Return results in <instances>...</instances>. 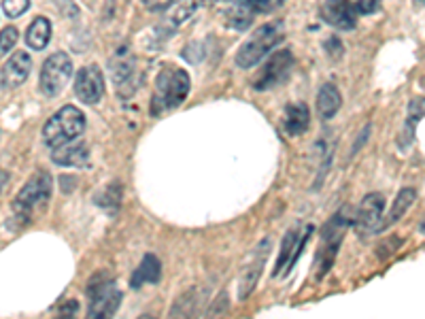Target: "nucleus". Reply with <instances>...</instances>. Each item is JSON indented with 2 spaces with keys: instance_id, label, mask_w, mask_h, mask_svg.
Wrapping results in <instances>:
<instances>
[{
  "instance_id": "8",
  "label": "nucleus",
  "mask_w": 425,
  "mask_h": 319,
  "mask_svg": "<svg viewBox=\"0 0 425 319\" xmlns=\"http://www.w3.org/2000/svg\"><path fill=\"white\" fill-rule=\"evenodd\" d=\"M291 70H293V54L289 52V49H281V52L272 54L266 60V64L258 72V77L253 79V88L258 92L277 88L289 79Z\"/></svg>"
},
{
  "instance_id": "13",
  "label": "nucleus",
  "mask_w": 425,
  "mask_h": 319,
  "mask_svg": "<svg viewBox=\"0 0 425 319\" xmlns=\"http://www.w3.org/2000/svg\"><path fill=\"white\" fill-rule=\"evenodd\" d=\"M321 17L328 26L338 30H355L357 26V13L349 0H326L321 5Z\"/></svg>"
},
{
  "instance_id": "36",
  "label": "nucleus",
  "mask_w": 425,
  "mask_h": 319,
  "mask_svg": "<svg viewBox=\"0 0 425 319\" xmlns=\"http://www.w3.org/2000/svg\"><path fill=\"white\" fill-rule=\"evenodd\" d=\"M368 136H370V124L362 130V134H360V138L355 141V145H353V154H357L360 150H362V143L364 141H368Z\"/></svg>"
},
{
  "instance_id": "33",
  "label": "nucleus",
  "mask_w": 425,
  "mask_h": 319,
  "mask_svg": "<svg viewBox=\"0 0 425 319\" xmlns=\"http://www.w3.org/2000/svg\"><path fill=\"white\" fill-rule=\"evenodd\" d=\"M172 3H174V0H143L145 9H147V11H152V13L166 11Z\"/></svg>"
},
{
  "instance_id": "34",
  "label": "nucleus",
  "mask_w": 425,
  "mask_h": 319,
  "mask_svg": "<svg viewBox=\"0 0 425 319\" xmlns=\"http://www.w3.org/2000/svg\"><path fill=\"white\" fill-rule=\"evenodd\" d=\"M215 302H217V307L207 309L205 315H219V313H226V309L230 307V302L226 300V294H219V298H217Z\"/></svg>"
},
{
  "instance_id": "14",
  "label": "nucleus",
  "mask_w": 425,
  "mask_h": 319,
  "mask_svg": "<svg viewBox=\"0 0 425 319\" xmlns=\"http://www.w3.org/2000/svg\"><path fill=\"white\" fill-rule=\"evenodd\" d=\"M52 160L58 166L83 168L90 164V147H87V143L74 138L70 143H64V145L56 147V150H52Z\"/></svg>"
},
{
  "instance_id": "39",
  "label": "nucleus",
  "mask_w": 425,
  "mask_h": 319,
  "mask_svg": "<svg viewBox=\"0 0 425 319\" xmlns=\"http://www.w3.org/2000/svg\"><path fill=\"white\" fill-rule=\"evenodd\" d=\"M417 3H419V5H423V7H425V0H417Z\"/></svg>"
},
{
  "instance_id": "17",
  "label": "nucleus",
  "mask_w": 425,
  "mask_h": 319,
  "mask_svg": "<svg viewBox=\"0 0 425 319\" xmlns=\"http://www.w3.org/2000/svg\"><path fill=\"white\" fill-rule=\"evenodd\" d=\"M423 117H425V96H417V98H413L411 105H408L404 128H402V132H400V136H397V145H400V150H402V152H406L408 147L413 145L417 124Z\"/></svg>"
},
{
  "instance_id": "21",
  "label": "nucleus",
  "mask_w": 425,
  "mask_h": 319,
  "mask_svg": "<svg viewBox=\"0 0 425 319\" xmlns=\"http://www.w3.org/2000/svg\"><path fill=\"white\" fill-rule=\"evenodd\" d=\"M300 236H302L300 226H293V228L287 230V234L283 238V245H281V254H279L277 266H274V271H272V277L291 273V258H293V251H296V245H298Z\"/></svg>"
},
{
  "instance_id": "30",
  "label": "nucleus",
  "mask_w": 425,
  "mask_h": 319,
  "mask_svg": "<svg viewBox=\"0 0 425 319\" xmlns=\"http://www.w3.org/2000/svg\"><path fill=\"white\" fill-rule=\"evenodd\" d=\"M400 245H402V238H397V236H391L389 240H385V243H381L379 245V251H377V256L381 258V260H385V258H389L395 249H400Z\"/></svg>"
},
{
  "instance_id": "27",
  "label": "nucleus",
  "mask_w": 425,
  "mask_h": 319,
  "mask_svg": "<svg viewBox=\"0 0 425 319\" xmlns=\"http://www.w3.org/2000/svg\"><path fill=\"white\" fill-rule=\"evenodd\" d=\"M17 39H19V32L13 26H7L3 32H0V58L11 52V49L15 47V43H17Z\"/></svg>"
},
{
  "instance_id": "31",
  "label": "nucleus",
  "mask_w": 425,
  "mask_h": 319,
  "mask_svg": "<svg viewBox=\"0 0 425 319\" xmlns=\"http://www.w3.org/2000/svg\"><path fill=\"white\" fill-rule=\"evenodd\" d=\"M54 3L66 17H77L79 15V7L74 5V0H54Z\"/></svg>"
},
{
  "instance_id": "35",
  "label": "nucleus",
  "mask_w": 425,
  "mask_h": 319,
  "mask_svg": "<svg viewBox=\"0 0 425 319\" xmlns=\"http://www.w3.org/2000/svg\"><path fill=\"white\" fill-rule=\"evenodd\" d=\"M58 311H60L62 317H72V315H77V311H79V302L77 300H66Z\"/></svg>"
},
{
  "instance_id": "1",
  "label": "nucleus",
  "mask_w": 425,
  "mask_h": 319,
  "mask_svg": "<svg viewBox=\"0 0 425 319\" xmlns=\"http://www.w3.org/2000/svg\"><path fill=\"white\" fill-rule=\"evenodd\" d=\"M353 207L351 205H344L340 207L334 217L330 222L323 226L321 230V245H319V251H317V279H323L330 268L334 266V260H336V254L340 249V243L344 238V232L349 230V226H353Z\"/></svg>"
},
{
  "instance_id": "10",
  "label": "nucleus",
  "mask_w": 425,
  "mask_h": 319,
  "mask_svg": "<svg viewBox=\"0 0 425 319\" xmlns=\"http://www.w3.org/2000/svg\"><path fill=\"white\" fill-rule=\"evenodd\" d=\"M270 247H272V240L264 238L258 243V247L251 251V256H249L242 273L238 277V300H247L249 296H251V291L256 289L260 275H262V268L266 264V258L270 254Z\"/></svg>"
},
{
  "instance_id": "29",
  "label": "nucleus",
  "mask_w": 425,
  "mask_h": 319,
  "mask_svg": "<svg viewBox=\"0 0 425 319\" xmlns=\"http://www.w3.org/2000/svg\"><path fill=\"white\" fill-rule=\"evenodd\" d=\"M349 5L355 9L357 15H370L379 9L381 0H349Z\"/></svg>"
},
{
  "instance_id": "18",
  "label": "nucleus",
  "mask_w": 425,
  "mask_h": 319,
  "mask_svg": "<svg viewBox=\"0 0 425 319\" xmlns=\"http://www.w3.org/2000/svg\"><path fill=\"white\" fill-rule=\"evenodd\" d=\"M256 11L253 7L247 3V0H230L228 7L223 9V17H226V23L234 30H247L256 19Z\"/></svg>"
},
{
  "instance_id": "9",
  "label": "nucleus",
  "mask_w": 425,
  "mask_h": 319,
  "mask_svg": "<svg viewBox=\"0 0 425 319\" xmlns=\"http://www.w3.org/2000/svg\"><path fill=\"white\" fill-rule=\"evenodd\" d=\"M383 211H385V196L379 192H372L364 196V200L355 209L353 228L360 236L377 234L383 228Z\"/></svg>"
},
{
  "instance_id": "15",
  "label": "nucleus",
  "mask_w": 425,
  "mask_h": 319,
  "mask_svg": "<svg viewBox=\"0 0 425 319\" xmlns=\"http://www.w3.org/2000/svg\"><path fill=\"white\" fill-rule=\"evenodd\" d=\"M207 298H209V289L203 285L187 289L170 307V317H194L198 313H205L203 307H205Z\"/></svg>"
},
{
  "instance_id": "24",
  "label": "nucleus",
  "mask_w": 425,
  "mask_h": 319,
  "mask_svg": "<svg viewBox=\"0 0 425 319\" xmlns=\"http://www.w3.org/2000/svg\"><path fill=\"white\" fill-rule=\"evenodd\" d=\"M415 200H417V189H415V187L400 189L397 196H395V200H393V207H391V211H389V219H387L385 226H391V224L397 222V219H402V217L406 215V211L413 207Z\"/></svg>"
},
{
  "instance_id": "2",
  "label": "nucleus",
  "mask_w": 425,
  "mask_h": 319,
  "mask_svg": "<svg viewBox=\"0 0 425 319\" xmlns=\"http://www.w3.org/2000/svg\"><path fill=\"white\" fill-rule=\"evenodd\" d=\"M52 187H54V181H52V175L47 173V170H37V173L26 181L15 200H13V215L15 219H19V224H28L37 217L39 211H43L52 198Z\"/></svg>"
},
{
  "instance_id": "11",
  "label": "nucleus",
  "mask_w": 425,
  "mask_h": 319,
  "mask_svg": "<svg viewBox=\"0 0 425 319\" xmlns=\"http://www.w3.org/2000/svg\"><path fill=\"white\" fill-rule=\"evenodd\" d=\"M74 96L79 98L83 105H98L105 96V77L103 70H100L96 64L92 66H83L77 72V79H74Z\"/></svg>"
},
{
  "instance_id": "16",
  "label": "nucleus",
  "mask_w": 425,
  "mask_h": 319,
  "mask_svg": "<svg viewBox=\"0 0 425 319\" xmlns=\"http://www.w3.org/2000/svg\"><path fill=\"white\" fill-rule=\"evenodd\" d=\"M311 126V111L304 103H291L285 107L283 115V132L287 136L304 134Z\"/></svg>"
},
{
  "instance_id": "28",
  "label": "nucleus",
  "mask_w": 425,
  "mask_h": 319,
  "mask_svg": "<svg viewBox=\"0 0 425 319\" xmlns=\"http://www.w3.org/2000/svg\"><path fill=\"white\" fill-rule=\"evenodd\" d=\"M247 3L253 7L256 13H272L279 7H283L285 0H247Z\"/></svg>"
},
{
  "instance_id": "4",
  "label": "nucleus",
  "mask_w": 425,
  "mask_h": 319,
  "mask_svg": "<svg viewBox=\"0 0 425 319\" xmlns=\"http://www.w3.org/2000/svg\"><path fill=\"white\" fill-rule=\"evenodd\" d=\"M85 115L81 109L72 107V105H64L60 111H56L52 117L47 119V124L43 126V143L47 147H56L70 143L74 138H79L85 130Z\"/></svg>"
},
{
  "instance_id": "6",
  "label": "nucleus",
  "mask_w": 425,
  "mask_h": 319,
  "mask_svg": "<svg viewBox=\"0 0 425 319\" xmlns=\"http://www.w3.org/2000/svg\"><path fill=\"white\" fill-rule=\"evenodd\" d=\"M87 298H90L87 315L94 319H105V317H111L117 313V309L121 305V291H119L115 281H111V279L103 281V275H96L90 279Z\"/></svg>"
},
{
  "instance_id": "3",
  "label": "nucleus",
  "mask_w": 425,
  "mask_h": 319,
  "mask_svg": "<svg viewBox=\"0 0 425 319\" xmlns=\"http://www.w3.org/2000/svg\"><path fill=\"white\" fill-rule=\"evenodd\" d=\"M191 81L183 68L166 66L156 79V94L152 98V115H162L185 103Z\"/></svg>"
},
{
  "instance_id": "22",
  "label": "nucleus",
  "mask_w": 425,
  "mask_h": 319,
  "mask_svg": "<svg viewBox=\"0 0 425 319\" xmlns=\"http://www.w3.org/2000/svg\"><path fill=\"white\" fill-rule=\"evenodd\" d=\"M196 9H198V0H179V3L166 13L164 26H160V30H168V34H172L183 21H187L196 13Z\"/></svg>"
},
{
  "instance_id": "23",
  "label": "nucleus",
  "mask_w": 425,
  "mask_h": 319,
  "mask_svg": "<svg viewBox=\"0 0 425 319\" xmlns=\"http://www.w3.org/2000/svg\"><path fill=\"white\" fill-rule=\"evenodd\" d=\"M52 41V21L47 17H37L30 26H28V32H26V45L34 52H41L45 49Z\"/></svg>"
},
{
  "instance_id": "12",
  "label": "nucleus",
  "mask_w": 425,
  "mask_h": 319,
  "mask_svg": "<svg viewBox=\"0 0 425 319\" xmlns=\"http://www.w3.org/2000/svg\"><path fill=\"white\" fill-rule=\"evenodd\" d=\"M32 70V58L26 52H15L0 68V88L3 90H15L26 83Z\"/></svg>"
},
{
  "instance_id": "37",
  "label": "nucleus",
  "mask_w": 425,
  "mask_h": 319,
  "mask_svg": "<svg viewBox=\"0 0 425 319\" xmlns=\"http://www.w3.org/2000/svg\"><path fill=\"white\" fill-rule=\"evenodd\" d=\"M7 181H9V175L5 173V170H0V194H3V187H5Z\"/></svg>"
},
{
  "instance_id": "20",
  "label": "nucleus",
  "mask_w": 425,
  "mask_h": 319,
  "mask_svg": "<svg viewBox=\"0 0 425 319\" xmlns=\"http://www.w3.org/2000/svg\"><path fill=\"white\" fill-rule=\"evenodd\" d=\"M160 277H162V264H160L158 256L147 254V256L141 260L138 268L134 271V275H132V279H130V285H132L134 289H138V287L145 285V283H158Z\"/></svg>"
},
{
  "instance_id": "38",
  "label": "nucleus",
  "mask_w": 425,
  "mask_h": 319,
  "mask_svg": "<svg viewBox=\"0 0 425 319\" xmlns=\"http://www.w3.org/2000/svg\"><path fill=\"white\" fill-rule=\"evenodd\" d=\"M419 230H421V234H425V219L421 222V226H419Z\"/></svg>"
},
{
  "instance_id": "32",
  "label": "nucleus",
  "mask_w": 425,
  "mask_h": 319,
  "mask_svg": "<svg viewBox=\"0 0 425 319\" xmlns=\"http://www.w3.org/2000/svg\"><path fill=\"white\" fill-rule=\"evenodd\" d=\"M326 52L332 56V60H340V56H342V43H340L338 37H330L326 41Z\"/></svg>"
},
{
  "instance_id": "25",
  "label": "nucleus",
  "mask_w": 425,
  "mask_h": 319,
  "mask_svg": "<svg viewBox=\"0 0 425 319\" xmlns=\"http://www.w3.org/2000/svg\"><path fill=\"white\" fill-rule=\"evenodd\" d=\"M121 196H123L121 185H119L117 181H113L111 185H107L103 192H100L94 200H96L98 207H103L107 213L115 215V213L119 211V207H121Z\"/></svg>"
},
{
  "instance_id": "5",
  "label": "nucleus",
  "mask_w": 425,
  "mask_h": 319,
  "mask_svg": "<svg viewBox=\"0 0 425 319\" xmlns=\"http://www.w3.org/2000/svg\"><path fill=\"white\" fill-rule=\"evenodd\" d=\"M283 41V23L272 21L266 26L258 28L251 39H249L236 54V66L238 68H251L256 66L266 54H270L274 47Z\"/></svg>"
},
{
  "instance_id": "19",
  "label": "nucleus",
  "mask_w": 425,
  "mask_h": 319,
  "mask_svg": "<svg viewBox=\"0 0 425 319\" xmlns=\"http://www.w3.org/2000/svg\"><path fill=\"white\" fill-rule=\"evenodd\" d=\"M340 105H342V96L338 92V88L334 83H323L319 88V94H317V111L321 115V119H332L336 117V113L340 111Z\"/></svg>"
},
{
  "instance_id": "7",
  "label": "nucleus",
  "mask_w": 425,
  "mask_h": 319,
  "mask_svg": "<svg viewBox=\"0 0 425 319\" xmlns=\"http://www.w3.org/2000/svg\"><path fill=\"white\" fill-rule=\"evenodd\" d=\"M70 75H72V62H70L68 54H64V52L52 54L43 62V68H41L39 88H41L43 96L56 98L66 88Z\"/></svg>"
},
{
  "instance_id": "26",
  "label": "nucleus",
  "mask_w": 425,
  "mask_h": 319,
  "mask_svg": "<svg viewBox=\"0 0 425 319\" xmlns=\"http://www.w3.org/2000/svg\"><path fill=\"white\" fill-rule=\"evenodd\" d=\"M30 9V0H3V11L9 19H17Z\"/></svg>"
}]
</instances>
